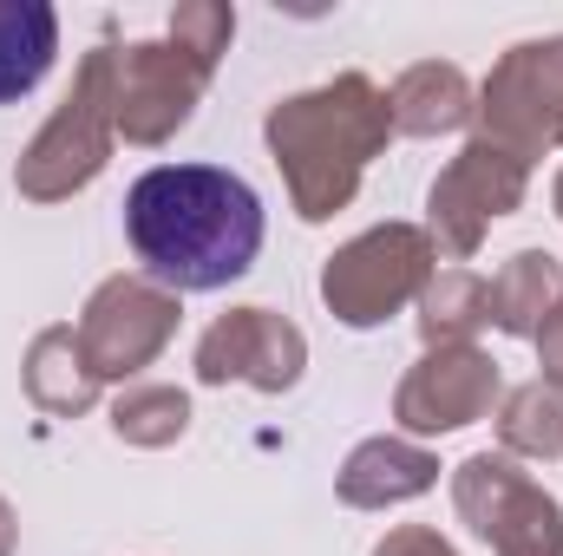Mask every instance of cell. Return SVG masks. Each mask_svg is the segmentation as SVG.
<instances>
[{"label": "cell", "instance_id": "cell-1", "mask_svg": "<svg viewBox=\"0 0 563 556\" xmlns=\"http://www.w3.org/2000/svg\"><path fill=\"white\" fill-rule=\"evenodd\" d=\"M125 243L170 294H217L263 256V197L223 164H157L125 197Z\"/></svg>", "mask_w": 563, "mask_h": 556}, {"label": "cell", "instance_id": "cell-2", "mask_svg": "<svg viewBox=\"0 0 563 556\" xmlns=\"http://www.w3.org/2000/svg\"><path fill=\"white\" fill-rule=\"evenodd\" d=\"M263 138H269V157H276L282 184H288L295 216L328 223L354 203L367 164L387 151L394 112H387V92L367 73H334L314 92L276 99L269 119H263Z\"/></svg>", "mask_w": 563, "mask_h": 556}, {"label": "cell", "instance_id": "cell-3", "mask_svg": "<svg viewBox=\"0 0 563 556\" xmlns=\"http://www.w3.org/2000/svg\"><path fill=\"white\" fill-rule=\"evenodd\" d=\"M119 144V79H112V46H92L66 86V99L53 105V119L33 132V144L13 164V190L26 203H66L79 197Z\"/></svg>", "mask_w": 563, "mask_h": 556}, {"label": "cell", "instance_id": "cell-4", "mask_svg": "<svg viewBox=\"0 0 563 556\" xmlns=\"http://www.w3.org/2000/svg\"><path fill=\"white\" fill-rule=\"evenodd\" d=\"M432 276H439V249L426 223H380L321 263V301L341 327H380L400 308H413Z\"/></svg>", "mask_w": 563, "mask_h": 556}, {"label": "cell", "instance_id": "cell-5", "mask_svg": "<svg viewBox=\"0 0 563 556\" xmlns=\"http://www.w3.org/2000/svg\"><path fill=\"white\" fill-rule=\"evenodd\" d=\"M452 504L492 556H563V504L505 452H472L452 471Z\"/></svg>", "mask_w": 563, "mask_h": 556}, {"label": "cell", "instance_id": "cell-6", "mask_svg": "<svg viewBox=\"0 0 563 556\" xmlns=\"http://www.w3.org/2000/svg\"><path fill=\"white\" fill-rule=\"evenodd\" d=\"M478 138L505 144L511 157H544L563 144V33L518 40L478 86Z\"/></svg>", "mask_w": 563, "mask_h": 556}, {"label": "cell", "instance_id": "cell-7", "mask_svg": "<svg viewBox=\"0 0 563 556\" xmlns=\"http://www.w3.org/2000/svg\"><path fill=\"white\" fill-rule=\"evenodd\" d=\"M525 190H531V164L525 157H511L505 144H492V138H472L432 177V197H426V236H432V249H445L459 263L478 256L485 230L498 216H511L525 203Z\"/></svg>", "mask_w": 563, "mask_h": 556}, {"label": "cell", "instance_id": "cell-8", "mask_svg": "<svg viewBox=\"0 0 563 556\" xmlns=\"http://www.w3.org/2000/svg\"><path fill=\"white\" fill-rule=\"evenodd\" d=\"M177 294L170 288H157L151 276H106L92 294H86V308H79V347H86V360H92V374L99 380H139L144 367L170 347V334H177Z\"/></svg>", "mask_w": 563, "mask_h": 556}, {"label": "cell", "instance_id": "cell-9", "mask_svg": "<svg viewBox=\"0 0 563 556\" xmlns=\"http://www.w3.org/2000/svg\"><path fill=\"white\" fill-rule=\"evenodd\" d=\"M112 79H119V138L157 151L190 125L210 86V66H197L170 40H132V46H112Z\"/></svg>", "mask_w": 563, "mask_h": 556}, {"label": "cell", "instance_id": "cell-10", "mask_svg": "<svg viewBox=\"0 0 563 556\" xmlns=\"http://www.w3.org/2000/svg\"><path fill=\"white\" fill-rule=\"evenodd\" d=\"M498 393H505V374L478 341L426 347L413 360V374L400 380V393H394V419H400L407 438H445V432L478 425L498 407Z\"/></svg>", "mask_w": 563, "mask_h": 556}, {"label": "cell", "instance_id": "cell-11", "mask_svg": "<svg viewBox=\"0 0 563 556\" xmlns=\"http://www.w3.org/2000/svg\"><path fill=\"white\" fill-rule=\"evenodd\" d=\"M308 367V334L276 314V308H230L203 327L197 341V380L203 387H256V393H288Z\"/></svg>", "mask_w": 563, "mask_h": 556}, {"label": "cell", "instance_id": "cell-12", "mask_svg": "<svg viewBox=\"0 0 563 556\" xmlns=\"http://www.w3.org/2000/svg\"><path fill=\"white\" fill-rule=\"evenodd\" d=\"M432 485H439V458L426 452L420 438H394V432L361 438V445L347 452L341 478H334L341 504H354V511H387V504H407V498H426Z\"/></svg>", "mask_w": 563, "mask_h": 556}, {"label": "cell", "instance_id": "cell-13", "mask_svg": "<svg viewBox=\"0 0 563 556\" xmlns=\"http://www.w3.org/2000/svg\"><path fill=\"white\" fill-rule=\"evenodd\" d=\"M472 105H478V92H472V79H465L452 59H420V66H407V73L394 79V92H387L394 132H407V138L465 132V125H472Z\"/></svg>", "mask_w": 563, "mask_h": 556}, {"label": "cell", "instance_id": "cell-14", "mask_svg": "<svg viewBox=\"0 0 563 556\" xmlns=\"http://www.w3.org/2000/svg\"><path fill=\"white\" fill-rule=\"evenodd\" d=\"M99 387L106 380L92 374V360H86V347H79L73 327H40L33 334V347H26V400L40 413H53V419L92 413Z\"/></svg>", "mask_w": 563, "mask_h": 556}, {"label": "cell", "instance_id": "cell-15", "mask_svg": "<svg viewBox=\"0 0 563 556\" xmlns=\"http://www.w3.org/2000/svg\"><path fill=\"white\" fill-rule=\"evenodd\" d=\"M563 294V263L551 249H518L498 276L485 281V321L498 327V334H538L544 327V314L558 308Z\"/></svg>", "mask_w": 563, "mask_h": 556}, {"label": "cell", "instance_id": "cell-16", "mask_svg": "<svg viewBox=\"0 0 563 556\" xmlns=\"http://www.w3.org/2000/svg\"><path fill=\"white\" fill-rule=\"evenodd\" d=\"M59 59V13L46 0H0V105L26 99Z\"/></svg>", "mask_w": 563, "mask_h": 556}, {"label": "cell", "instance_id": "cell-17", "mask_svg": "<svg viewBox=\"0 0 563 556\" xmlns=\"http://www.w3.org/2000/svg\"><path fill=\"white\" fill-rule=\"evenodd\" d=\"M498 445L505 458H563V387L551 380L511 387L498 413Z\"/></svg>", "mask_w": 563, "mask_h": 556}, {"label": "cell", "instance_id": "cell-18", "mask_svg": "<svg viewBox=\"0 0 563 556\" xmlns=\"http://www.w3.org/2000/svg\"><path fill=\"white\" fill-rule=\"evenodd\" d=\"M112 432L125 445H144V452H164L190 432V393L184 387H157V380H132L119 387L112 400Z\"/></svg>", "mask_w": 563, "mask_h": 556}, {"label": "cell", "instance_id": "cell-19", "mask_svg": "<svg viewBox=\"0 0 563 556\" xmlns=\"http://www.w3.org/2000/svg\"><path fill=\"white\" fill-rule=\"evenodd\" d=\"M485 327V276L472 269H439L420 294V341L426 347H459Z\"/></svg>", "mask_w": 563, "mask_h": 556}, {"label": "cell", "instance_id": "cell-20", "mask_svg": "<svg viewBox=\"0 0 563 556\" xmlns=\"http://www.w3.org/2000/svg\"><path fill=\"white\" fill-rule=\"evenodd\" d=\"M164 40L184 46L197 66L217 73V59H223L230 40H236V7H230V0H184V7L170 13V33H164Z\"/></svg>", "mask_w": 563, "mask_h": 556}, {"label": "cell", "instance_id": "cell-21", "mask_svg": "<svg viewBox=\"0 0 563 556\" xmlns=\"http://www.w3.org/2000/svg\"><path fill=\"white\" fill-rule=\"evenodd\" d=\"M374 556H459L439 531H426V524H400V531H387L380 544H374Z\"/></svg>", "mask_w": 563, "mask_h": 556}, {"label": "cell", "instance_id": "cell-22", "mask_svg": "<svg viewBox=\"0 0 563 556\" xmlns=\"http://www.w3.org/2000/svg\"><path fill=\"white\" fill-rule=\"evenodd\" d=\"M531 341H538V367H544L538 380H551V387H563V294H558V308L544 314V327H538Z\"/></svg>", "mask_w": 563, "mask_h": 556}, {"label": "cell", "instance_id": "cell-23", "mask_svg": "<svg viewBox=\"0 0 563 556\" xmlns=\"http://www.w3.org/2000/svg\"><path fill=\"white\" fill-rule=\"evenodd\" d=\"M13 544H20V524H13V504L0 498V556H13Z\"/></svg>", "mask_w": 563, "mask_h": 556}, {"label": "cell", "instance_id": "cell-24", "mask_svg": "<svg viewBox=\"0 0 563 556\" xmlns=\"http://www.w3.org/2000/svg\"><path fill=\"white\" fill-rule=\"evenodd\" d=\"M551 203H558V216H563V170H558V190H551Z\"/></svg>", "mask_w": 563, "mask_h": 556}]
</instances>
